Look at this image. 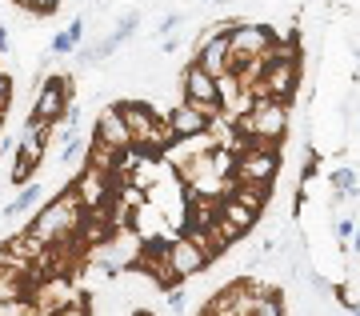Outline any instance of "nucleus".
Masks as SVG:
<instances>
[{
	"label": "nucleus",
	"mask_w": 360,
	"mask_h": 316,
	"mask_svg": "<svg viewBox=\"0 0 360 316\" xmlns=\"http://www.w3.org/2000/svg\"><path fill=\"white\" fill-rule=\"evenodd\" d=\"M8 92H13V84H8V76L0 72V113L8 108Z\"/></svg>",
	"instance_id": "30"
},
{
	"label": "nucleus",
	"mask_w": 360,
	"mask_h": 316,
	"mask_svg": "<svg viewBox=\"0 0 360 316\" xmlns=\"http://www.w3.org/2000/svg\"><path fill=\"white\" fill-rule=\"evenodd\" d=\"M89 144L92 140H68L65 144V156H60V165L65 168H77V165H89Z\"/></svg>",
	"instance_id": "22"
},
{
	"label": "nucleus",
	"mask_w": 360,
	"mask_h": 316,
	"mask_svg": "<svg viewBox=\"0 0 360 316\" xmlns=\"http://www.w3.org/2000/svg\"><path fill=\"white\" fill-rule=\"evenodd\" d=\"M60 4H65V0H32V8H37V13H56Z\"/></svg>",
	"instance_id": "29"
},
{
	"label": "nucleus",
	"mask_w": 360,
	"mask_h": 316,
	"mask_svg": "<svg viewBox=\"0 0 360 316\" xmlns=\"http://www.w3.org/2000/svg\"><path fill=\"white\" fill-rule=\"evenodd\" d=\"M56 316H92V312H89V304L84 301H77V304H68V308H60Z\"/></svg>",
	"instance_id": "28"
},
{
	"label": "nucleus",
	"mask_w": 360,
	"mask_h": 316,
	"mask_svg": "<svg viewBox=\"0 0 360 316\" xmlns=\"http://www.w3.org/2000/svg\"><path fill=\"white\" fill-rule=\"evenodd\" d=\"M0 120H4V113H0Z\"/></svg>",
	"instance_id": "34"
},
{
	"label": "nucleus",
	"mask_w": 360,
	"mask_h": 316,
	"mask_svg": "<svg viewBox=\"0 0 360 316\" xmlns=\"http://www.w3.org/2000/svg\"><path fill=\"white\" fill-rule=\"evenodd\" d=\"M116 165H120V152L108 148V144H101V140L92 137V144H89V168H101V172L116 177Z\"/></svg>",
	"instance_id": "17"
},
{
	"label": "nucleus",
	"mask_w": 360,
	"mask_h": 316,
	"mask_svg": "<svg viewBox=\"0 0 360 316\" xmlns=\"http://www.w3.org/2000/svg\"><path fill=\"white\" fill-rule=\"evenodd\" d=\"M180 92H184V104L200 108L208 120H217L220 108H224V104H220V84H217V76H208L196 61L184 64V72H180Z\"/></svg>",
	"instance_id": "5"
},
{
	"label": "nucleus",
	"mask_w": 360,
	"mask_h": 316,
	"mask_svg": "<svg viewBox=\"0 0 360 316\" xmlns=\"http://www.w3.org/2000/svg\"><path fill=\"white\" fill-rule=\"evenodd\" d=\"M16 296H32V280H28L25 268L0 265V304L16 301Z\"/></svg>",
	"instance_id": "15"
},
{
	"label": "nucleus",
	"mask_w": 360,
	"mask_h": 316,
	"mask_svg": "<svg viewBox=\"0 0 360 316\" xmlns=\"http://www.w3.org/2000/svg\"><path fill=\"white\" fill-rule=\"evenodd\" d=\"M72 189H77V196L84 201V208H92V213H96V208H104V204L116 196L112 177H108V172H101V168H89V165L80 168V177H77V184H72Z\"/></svg>",
	"instance_id": "9"
},
{
	"label": "nucleus",
	"mask_w": 360,
	"mask_h": 316,
	"mask_svg": "<svg viewBox=\"0 0 360 316\" xmlns=\"http://www.w3.org/2000/svg\"><path fill=\"white\" fill-rule=\"evenodd\" d=\"M281 172V152L276 144H260V140H248V148L236 156V184H257V189H269Z\"/></svg>",
	"instance_id": "4"
},
{
	"label": "nucleus",
	"mask_w": 360,
	"mask_h": 316,
	"mask_svg": "<svg viewBox=\"0 0 360 316\" xmlns=\"http://www.w3.org/2000/svg\"><path fill=\"white\" fill-rule=\"evenodd\" d=\"M252 316H284V301L276 296V292H269V296L257 304V312H252Z\"/></svg>",
	"instance_id": "24"
},
{
	"label": "nucleus",
	"mask_w": 360,
	"mask_h": 316,
	"mask_svg": "<svg viewBox=\"0 0 360 316\" xmlns=\"http://www.w3.org/2000/svg\"><path fill=\"white\" fill-rule=\"evenodd\" d=\"M220 220H229V225L236 228L240 236H245V232H248L252 225H257L260 216L252 213V208H245L240 201H232V196H224V204H220Z\"/></svg>",
	"instance_id": "16"
},
{
	"label": "nucleus",
	"mask_w": 360,
	"mask_h": 316,
	"mask_svg": "<svg viewBox=\"0 0 360 316\" xmlns=\"http://www.w3.org/2000/svg\"><path fill=\"white\" fill-rule=\"evenodd\" d=\"M40 196H44V184H25V189L16 192V201H8L4 204V216H20V213H28V208H37L40 204Z\"/></svg>",
	"instance_id": "18"
},
{
	"label": "nucleus",
	"mask_w": 360,
	"mask_h": 316,
	"mask_svg": "<svg viewBox=\"0 0 360 316\" xmlns=\"http://www.w3.org/2000/svg\"><path fill=\"white\" fill-rule=\"evenodd\" d=\"M232 201H240L245 208H252V213H264V204H269V189H257V184H236V189L229 192Z\"/></svg>",
	"instance_id": "19"
},
{
	"label": "nucleus",
	"mask_w": 360,
	"mask_h": 316,
	"mask_svg": "<svg viewBox=\"0 0 360 316\" xmlns=\"http://www.w3.org/2000/svg\"><path fill=\"white\" fill-rule=\"evenodd\" d=\"M168 125H172L176 140H193V137H205L212 120L200 108H193V104H176V108H168Z\"/></svg>",
	"instance_id": "14"
},
{
	"label": "nucleus",
	"mask_w": 360,
	"mask_h": 316,
	"mask_svg": "<svg viewBox=\"0 0 360 316\" xmlns=\"http://www.w3.org/2000/svg\"><path fill=\"white\" fill-rule=\"evenodd\" d=\"M84 213H89V208H84V201L77 196V189H65L52 204L40 208L37 220L28 225V232H37L49 248H56V244H68L72 236L84 232Z\"/></svg>",
	"instance_id": "1"
},
{
	"label": "nucleus",
	"mask_w": 360,
	"mask_h": 316,
	"mask_svg": "<svg viewBox=\"0 0 360 316\" xmlns=\"http://www.w3.org/2000/svg\"><path fill=\"white\" fill-rule=\"evenodd\" d=\"M68 96H72V80H68V76H52V80L44 76V80H40V92H37V104H32V116L49 120V125L65 120Z\"/></svg>",
	"instance_id": "7"
},
{
	"label": "nucleus",
	"mask_w": 360,
	"mask_h": 316,
	"mask_svg": "<svg viewBox=\"0 0 360 316\" xmlns=\"http://www.w3.org/2000/svg\"><path fill=\"white\" fill-rule=\"evenodd\" d=\"M13 49V40H8V25H0V52Z\"/></svg>",
	"instance_id": "31"
},
{
	"label": "nucleus",
	"mask_w": 360,
	"mask_h": 316,
	"mask_svg": "<svg viewBox=\"0 0 360 316\" xmlns=\"http://www.w3.org/2000/svg\"><path fill=\"white\" fill-rule=\"evenodd\" d=\"M328 184H333L336 192H345L348 201H356L360 196V180H356L352 168H333V172H328Z\"/></svg>",
	"instance_id": "20"
},
{
	"label": "nucleus",
	"mask_w": 360,
	"mask_h": 316,
	"mask_svg": "<svg viewBox=\"0 0 360 316\" xmlns=\"http://www.w3.org/2000/svg\"><path fill=\"white\" fill-rule=\"evenodd\" d=\"M77 301H80V292L68 284V277H49L32 289V304H37L40 316H56L60 308H68V304H77Z\"/></svg>",
	"instance_id": "8"
},
{
	"label": "nucleus",
	"mask_w": 360,
	"mask_h": 316,
	"mask_svg": "<svg viewBox=\"0 0 360 316\" xmlns=\"http://www.w3.org/2000/svg\"><path fill=\"white\" fill-rule=\"evenodd\" d=\"M96 140L101 144H108V148H116V152H129L132 148V132H129V125H124V116H120V108H104L101 116H96Z\"/></svg>",
	"instance_id": "11"
},
{
	"label": "nucleus",
	"mask_w": 360,
	"mask_h": 316,
	"mask_svg": "<svg viewBox=\"0 0 360 316\" xmlns=\"http://www.w3.org/2000/svg\"><path fill=\"white\" fill-rule=\"evenodd\" d=\"M208 4H224V0H208Z\"/></svg>",
	"instance_id": "33"
},
{
	"label": "nucleus",
	"mask_w": 360,
	"mask_h": 316,
	"mask_svg": "<svg viewBox=\"0 0 360 316\" xmlns=\"http://www.w3.org/2000/svg\"><path fill=\"white\" fill-rule=\"evenodd\" d=\"M168 265H172L176 280H184V277H196V272L208 265V256L200 253L188 236H176V241H168Z\"/></svg>",
	"instance_id": "10"
},
{
	"label": "nucleus",
	"mask_w": 360,
	"mask_h": 316,
	"mask_svg": "<svg viewBox=\"0 0 360 316\" xmlns=\"http://www.w3.org/2000/svg\"><path fill=\"white\" fill-rule=\"evenodd\" d=\"M116 108H120V116H124V125H129V132H132V148H165L168 140H176L172 125L160 120L148 104L129 101V104H116Z\"/></svg>",
	"instance_id": "3"
},
{
	"label": "nucleus",
	"mask_w": 360,
	"mask_h": 316,
	"mask_svg": "<svg viewBox=\"0 0 360 316\" xmlns=\"http://www.w3.org/2000/svg\"><path fill=\"white\" fill-rule=\"evenodd\" d=\"M333 236L336 241H352V236H356V225H352L348 216H336L333 220Z\"/></svg>",
	"instance_id": "26"
},
{
	"label": "nucleus",
	"mask_w": 360,
	"mask_h": 316,
	"mask_svg": "<svg viewBox=\"0 0 360 316\" xmlns=\"http://www.w3.org/2000/svg\"><path fill=\"white\" fill-rule=\"evenodd\" d=\"M132 316H153V312H148V308H136V312H132Z\"/></svg>",
	"instance_id": "32"
},
{
	"label": "nucleus",
	"mask_w": 360,
	"mask_h": 316,
	"mask_svg": "<svg viewBox=\"0 0 360 316\" xmlns=\"http://www.w3.org/2000/svg\"><path fill=\"white\" fill-rule=\"evenodd\" d=\"M196 64L205 68L208 76H229L232 72V40L229 37H212L208 44H200L196 49Z\"/></svg>",
	"instance_id": "13"
},
{
	"label": "nucleus",
	"mask_w": 360,
	"mask_h": 316,
	"mask_svg": "<svg viewBox=\"0 0 360 316\" xmlns=\"http://www.w3.org/2000/svg\"><path fill=\"white\" fill-rule=\"evenodd\" d=\"M264 84H269V96L272 101H292L296 84H300V64L296 61H272L269 72H264Z\"/></svg>",
	"instance_id": "12"
},
{
	"label": "nucleus",
	"mask_w": 360,
	"mask_h": 316,
	"mask_svg": "<svg viewBox=\"0 0 360 316\" xmlns=\"http://www.w3.org/2000/svg\"><path fill=\"white\" fill-rule=\"evenodd\" d=\"M229 40H232V72L245 68L248 61H264V56H272V49H276V32H272L269 25H245V20H240V28H236Z\"/></svg>",
	"instance_id": "6"
},
{
	"label": "nucleus",
	"mask_w": 360,
	"mask_h": 316,
	"mask_svg": "<svg viewBox=\"0 0 360 316\" xmlns=\"http://www.w3.org/2000/svg\"><path fill=\"white\" fill-rule=\"evenodd\" d=\"M240 140H260V144H276L288 132V104L284 101H257V108L240 120H232Z\"/></svg>",
	"instance_id": "2"
},
{
	"label": "nucleus",
	"mask_w": 360,
	"mask_h": 316,
	"mask_svg": "<svg viewBox=\"0 0 360 316\" xmlns=\"http://www.w3.org/2000/svg\"><path fill=\"white\" fill-rule=\"evenodd\" d=\"M180 25H184V13H168L165 20H160V28H156V37H165V40H168V37H176V28H180Z\"/></svg>",
	"instance_id": "25"
},
{
	"label": "nucleus",
	"mask_w": 360,
	"mask_h": 316,
	"mask_svg": "<svg viewBox=\"0 0 360 316\" xmlns=\"http://www.w3.org/2000/svg\"><path fill=\"white\" fill-rule=\"evenodd\" d=\"M168 308H172V312H180V308H184V304H188V296H184V289H168Z\"/></svg>",
	"instance_id": "27"
},
{
	"label": "nucleus",
	"mask_w": 360,
	"mask_h": 316,
	"mask_svg": "<svg viewBox=\"0 0 360 316\" xmlns=\"http://www.w3.org/2000/svg\"><path fill=\"white\" fill-rule=\"evenodd\" d=\"M136 25H141V13L136 8H129V13L116 20V28H112V37H116V44H129L132 37H136Z\"/></svg>",
	"instance_id": "23"
},
{
	"label": "nucleus",
	"mask_w": 360,
	"mask_h": 316,
	"mask_svg": "<svg viewBox=\"0 0 360 316\" xmlns=\"http://www.w3.org/2000/svg\"><path fill=\"white\" fill-rule=\"evenodd\" d=\"M37 156H28V152H20V156H16L13 160V172H8V177H13V184H20V189H25V184H32V172H37Z\"/></svg>",
	"instance_id": "21"
}]
</instances>
